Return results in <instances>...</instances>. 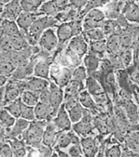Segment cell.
Masks as SVG:
<instances>
[{
	"label": "cell",
	"mask_w": 139,
	"mask_h": 157,
	"mask_svg": "<svg viewBox=\"0 0 139 157\" xmlns=\"http://www.w3.org/2000/svg\"><path fill=\"white\" fill-rule=\"evenodd\" d=\"M58 22V21L56 19V17L43 15V16H40L31 25L29 30L21 31V32L23 34L25 39L27 40L30 46L36 47V45H38V41H39L41 35L47 29L53 28L54 26H56Z\"/></svg>",
	"instance_id": "obj_1"
},
{
	"label": "cell",
	"mask_w": 139,
	"mask_h": 157,
	"mask_svg": "<svg viewBox=\"0 0 139 157\" xmlns=\"http://www.w3.org/2000/svg\"><path fill=\"white\" fill-rule=\"evenodd\" d=\"M47 124L45 121L34 120L32 121L30 127L21 135L22 140L28 146L32 148H38L43 141V135Z\"/></svg>",
	"instance_id": "obj_2"
},
{
	"label": "cell",
	"mask_w": 139,
	"mask_h": 157,
	"mask_svg": "<svg viewBox=\"0 0 139 157\" xmlns=\"http://www.w3.org/2000/svg\"><path fill=\"white\" fill-rule=\"evenodd\" d=\"M73 69L61 66L59 63H51L49 80H52L60 87H66L73 78Z\"/></svg>",
	"instance_id": "obj_3"
},
{
	"label": "cell",
	"mask_w": 139,
	"mask_h": 157,
	"mask_svg": "<svg viewBox=\"0 0 139 157\" xmlns=\"http://www.w3.org/2000/svg\"><path fill=\"white\" fill-rule=\"evenodd\" d=\"M38 47L42 50H46L48 52H52L58 47V38L57 36V33L53 28H48L41 35L39 41H38Z\"/></svg>",
	"instance_id": "obj_4"
},
{
	"label": "cell",
	"mask_w": 139,
	"mask_h": 157,
	"mask_svg": "<svg viewBox=\"0 0 139 157\" xmlns=\"http://www.w3.org/2000/svg\"><path fill=\"white\" fill-rule=\"evenodd\" d=\"M56 33H57V36L58 38V47L57 48L58 50L61 49V47L65 43L69 42L73 36H75L72 21L63 22V23H60L59 25H58Z\"/></svg>",
	"instance_id": "obj_5"
},
{
	"label": "cell",
	"mask_w": 139,
	"mask_h": 157,
	"mask_svg": "<svg viewBox=\"0 0 139 157\" xmlns=\"http://www.w3.org/2000/svg\"><path fill=\"white\" fill-rule=\"evenodd\" d=\"M53 123L58 131H69L72 128V121L70 119L68 111L62 104L58 111L57 112L56 116L53 119Z\"/></svg>",
	"instance_id": "obj_6"
},
{
	"label": "cell",
	"mask_w": 139,
	"mask_h": 157,
	"mask_svg": "<svg viewBox=\"0 0 139 157\" xmlns=\"http://www.w3.org/2000/svg\"><path fill=\"white\" fill-rule=\"evenodd\" d=\"M48 87L50 90V105L53 108L55 114H57V112L58 111L60 106L63 104L64 91H63L62 87L58 86L54 82H50Z\"/></svg>",
	"instance_id": "obj_7"
},
{
	"label": "cell",
	"mask_w": 139,
	"mask_h": 157,
	"mask_svg": "<svg viewBox=\"0 0 139 157\" xmlns=\"http://www.w3.org/2000/svg\"><path fill=\"white\" fill-rule=\"evenodd\" d=\"M67 48H69L74 53H76L80 58L85 57V54L88 52V49H89V46L87 44V41L82 34L79 36H73L71 40L69 41Z\"/></svg>",
	"instance_id": "obj_8"
},
{
	"label": "cell",
	"mask_w": 139,
	"mask_h": 157,
	"mask_svg": "<svg viewBox=\"0 0 139 157\" xmlns=\"http://www.w3.org/2000/svg\"><path fill=\"white\" fill-rule=\"evenodd\" d=\"M22 12L21 0H10L9 2L5 4L2 14L0 15L3 20L16 21L19 15Z\"/></svg>",
	"instance_id": "obj_9"
},
{
	"label": "cell",
	"mask_w": 139,
	"mask_h": 157,
	"mask_svg": "<svg viewBox=\"0 0 139 157\" xmlns=\"http://www.w3.org/2000/svg\"><path fill=\"white\" fill-rule=\"evenodd\" d=\"M44 14L40 11L37 12H24L22 11L16 20V22L21 31H27L31 27V25L36 21L40 16Z\"/></svg>",
	"instance_id": "obj_10"
},
{
	"label": "cell",
	"mask_w": 139,
	"mask_h": 157,
	"mask_svg": "<svg viewBox=\"0 0 139 157\" xmlns=\"http://www.w3.org/2000/svg\"><path fill=\"white\" fill-rule=\"evenodd\" d=\"M49 80L36 77V76H31L27 80H25V90H31L36 93H40L44 89L49 86Z\"/></svg>",
	"instance_id": "obj_11"
},
{
	"label": "cell",
	"mask_w": 139,
	"mask_h": 157,
	"mask_svg": "<svg viewBox=\"0 0 139 157\" xmlns=\"http://www.w3.org/2000/svg\"><path fill=\"white\" fill-rule=\"evenodd\" d=\"M34 113H36V120L39 121H47L56 115L51 105L43 102H38L34 106Z\"/></svg>",
	"instance_id": "obj_12"
},
{
	"label": "cell",
	"mask_w": 139,
	"mask_h": 157,
	"mask_svg": "<svg viewBox=\"0 0 139 157\" xmlns=\"http://www.w3.org/2000/svg\"><path fill=\"white\" fill-rule=\"evenodd\" d=\"M30 121L23 119V118H18L16 120V123L12 128H9L8 130V135L9 139H17L19 136H21L25 130L28 129L30 127Z\"/></svg>",
	"instance_id": "obj_13"
},
{
	"label": "cell",
	"mask_w": 139,
	"mask_h": 157,
	"mask_svg": "<svg viewBox=\"0 0 139 157\" xmlns=\"http://www.w3.org/2000/svg\"><path fill=\"white\" fill-rule=\"evenodd\" d=\"M50 66H51V61L49 60H45V59L37 60L36 65L33 67V76L49 80Z\"/></svg>",
	"instance_id": "obj_14"
},
{
	"label": "cell",
	"mask_w": 139,
	"mask_h": 157,
	"mask_svg": "<svg viewBox=\"0 0 139 157\" xmlns=\"http://www.w3.org/2000/svg\"><path fill=\"white\" fill-rule=\"evenodd\" d=\"M123 16L131 22H139V5L129 1L122 10Z\"/></svg>",
	"instance_id": "obj_15"
},
{
	"label": "cell",
	"mask_w": 139,
	"mask_h": 157,
	"mask_svg": "<svg viewBox=\"0 0 139 157\" xmlns=\"http://www.w3.org/2000/svg\"><path fill=\"white\" fill-rule=\"evenodd\" d=\"M58 132V129L56 128V125L54 124V123L47 124V127H46V129L44 131L42 143L45 144V145H48V146L55 145L56 140H57Z\"/></svg>",
	"instance_id": "obj_16"
},
{
	"label": "cell",
	"mask_w": 139,
	"mask_h": 157,
	"mask_svg": "<svg viewBox=\"0 0 139 157\" xmlns=\"http://www.w3.org/2000/svg\"><path fill=\"white\" fill-rule=\"evenodd\" d=\"M21 32L16 21L2 20L0 23V35L13 36Z\"/></svg>",
	"instance_id": "obj_17"
},
{
	"label": "cell",
	"mask_w": 139,
	"mask_h": 157,
	"mask_svg": "<svg viewBox=\"0 0 139 157\" xmlns=\"http://www.w3.org/2000/svg\"><path fill=\"white\" fill-rule=\"evenodd\" d=\"M82 149L86 157H94L97 152V144L93 138H85L81 140Z\"/></svg>",
	"instance_id": "obj_18"
},
{
	"label": "cell",
	"mask_w": 139,
	"mask_h": 157,
	"mask_svg": "<svg viewBox=\"0 0 139 157\" xmlns=\"http://www.w3.org/2000/svg\"><path fill=\"white\" fill-rule=\"evenodd\" d=\"M20 99L25 105L34 107L39 102V93L31 90H24L21 94Z\"/></svg>",
	"instance_id": "obj_19"
},
{
	"label": "cell",
	"mask_w": 139,
	"mask_h": 157,
	"mask_svg": "<svg viewBox=\"0 0 139 157\" xmlns=\"http://www.w3.org/2000/svg\"><path fill=\"white\" fill-rule=\"evenodd\" d=\"M73 128L74 132L77 134H80L83 136H85L86 134H88L92 130V125L89 123V115H86V118L85 116H84L81 121L73 124Z\"/></svg>",
	"instance_id": "obj_20"
},
{
	"label": "cell",
	"mask_w": 139,
	"mask_h": 157,
	"mask_svg": "<svg viewBox=\"0 0 139 157\" xmlns=\"http://www.w3.org/2000/svg\"><path fill=\"white\" fill-rule=\"evenodd\" d=\"M82 34L85 36V38L86 39V41H90V42L100 41V40L106 39V36L100 27H96V28L88 30L86 32H83Z\"/></svg>",
	"instance_id": "obj_21"
},
{
	"label": "cell",
	"mask_w": 139,
	"mask_h": 157,
	"mask_svg": "<svg viewBox=\"0 0 139 157\" xmlns=\"http://www.w3.org/2000/svg\"><path fill=\"white\" fill-rule=\"evenodd\" d=\"M106 41H107V51H109L111 54L117 53L122 48L120 35L117 33H113L112 35L109 36Z\"/></svg>",
	"instance_id": "obj_22"
},
{
	"label": "cell",
	"mask_w": 139,
	"mask_h": 157,
	"mask_svg": "<svg viewBox=\"0 0 139 157\" xmlns=\"http://www.w3.org/2000/svg\"><path fill=\"white\" fill-rule=\"evenodd\" d=\"M43 4V0H21V10L24 12H37Z\"/></svg>",
	"instance_id": "obj_23"
},
{
	"label": "cell",
	"mask_w": 139,
	"mask_h": 157,
	"mask_svg": "<svg viewBox=\"0 0 139 157\" xmlns=\"http://www.w3.org/2000/svg\"><path fill=\"white\" fill-rule=\"evenodd\" d=\"M39 11L42 12L44 15L51 17H56L59 13V10L54 0H48V1L43 2L42 6L39 9Z\"/></svg>",
	"instance_id": "obj_24"
},
{
	"label": "cell",
	"mask_w": 139,
	"mask_h": 157,
	"mask_svg": "<svg viewBox=\"0 0 139 157\" xmlns=\"http://www.w3.org/2000/svg\"><path fill=\"white\" fill-rule=\"evenodd\" d=\"M17 118H15L12 114H10L5 108L0 111V124L3 128L9 129L12 128L16 123Z\"/></svg>",
	"instance_id": "obj_25"
},
{
	"label": "cell",
	"mask_w": 139,
	"mask_h": 157,
	"mask_svg": "<svg viewBox=\"0 0 139 157\" xmlns=\"http://www.w3.org/2000/svg\"><path fill=\"white\" fill-rule=\"evenodd\" d=\"M98 63H99L98 58L92 53H89L84 57V64L88 73L95 72L98 67Z\"/></svg>",
	"instance_id": "obj_26"
},
{
	"label": "cell",
	"mask_w": 139,
	"mask_h": 157,
	"mask_svg": "<svg viewBox=\"0 0 139 157\" xmlns=\"http://www.w3.org/2000/svg\"><path fill=\"white\" fill-rule=\"evenodd\" d=\"M85 89L84 82L73 80L72 79L68 84V86L65 87L64 93L66 94H74V95H79V93Z\"/></svg>",
	"instance_id": "obj_27"
},
{
	"label": "cell",
	"mask_w": 139,
	"mask_h": 157,
	"mask_svg": "<svg viewBox=\"0 0 139 157\" xmlns=\"http://www.w3.org/2000/svg\"><path fill=\"white\" fill-rule=\"evenodd\" d=\"M22 101H21V99H18L7 105H5V109L10 113L12 114L15 118H21V109H22Z\"/></svg>",
	"instance_id": "obj_28"
},
{
	"label": "cell",
	"mask_w": 139,
	"mask_h": 157,
	"mask_svg": "<svg viewBox=\"0 0 139 157\" xmlns=\"http://www.w3.org/2000/svg\"><path fill=\"white\" fill-rule=\"evenodd\" d=\"M90 53L94 55H103L107 51V41L100 40V41H94L90 42L89 45Z\"/></svg>",
	"instance_id": "obj_29"
},
{
	"label": "cell",
	"mask_w": 139,
	"mask_h": 157,
	"mask_svg": "<svg viewBox=\"0 0 139 157\" xmlns=\"http://www.w3.org/2000/svg\"><path fill=\"white\" fill-rule=\"evenodd\" d=\"M78 99H79V102L80 104L83 106V107H85L87 109H92L94 108L95 106V103H94V101H93V98L91 97V94L86 91V90H83L79 93V96H78Z\"/></svg>",
	"instance_id": "obj_30"
},
{
	"label": "cell",
	"mask_w": 139,
	"mask_h": 157,
	"mask_svg": "<svg viewBox=\"0 0 139 157\" xmlns=\"http://www.w3.org/2000/svg\"><path fill=\"white\" fill-rule=\"evenodd\" d=\"M70 144H72L71 138H70L69 132L67 131H58L57 135V140L56 144L58 149H62V148H67Z\"/></svg>",
	"instance_id": "obj_31"
},
{
	"label": "cell",
	"mask_w": 139,
	"mask_h": 157,
	"mask_svg": "<svg viewBox=\"0 0 139 157\" xmlns=\"http://www.w3.org/2000/svg\"><path fill=\"white\" fill-rule=\"evenodd\" d=\"M122 2L121 1H112L111 3H110L108 5L107 3V7H106V10L105 15L107 18H110L111 20H113L115 18L118 17L119 12H120V4Z\"/></svg>",
	"instance_id": "obj_32"
},
{
	"label": "cell",
	"mask_w": 139,
	"mask_h": 157,
	"mask_svg": "<svg viewBox=\"0 0 139 157\" xmlns=\"http://www.w3.org/2000/svg\"><path fill=\"white\" fill-rule=\"evenodd\" d=\"M70 119H71L72 123L76 124L79 121H81L84 117V109L82 107V105L79 103L78 105L74 106L73 108H72L71 110L68 111Z\"/></svg>",
	"instance_id": "obj_33"
},
{
	"label": "cell",
	"mask_w": 139,
	"mask_h": 157,
	"mask_svg": "<svg viewBox=\"0 0 139 157\" xmlns=\"http://www.w3.org/2000/svg\"><path fill=\"white\" fill-rule=\"evenodd\" d=\"M108 3V0H89L84 10L80 12V17L85 16L88 11L94 9H99L101 7H104Z\"/></svg>",
	"instance_id": "obj_34"
},
{
	"label": "cell",
	"mask_w": 139,
	"mask_h": 157,
	"mask_svg": "<svg viewBox=\"0 0 139 157\" xmlns=\"http://www.w3.org/2000/svg\"><path fill=\"white\" fill-rule=\"evenodd\" d=\"M85 18H88L90 20H93L94 21L101 24L106 19V15H105V12L103 10H101L100 9H94V10H91L90 11H88L85 15Z\"/></svg>",
	"instance_id": "obj_35"
},
{
	"label": "cell",
	"mask_w": 139,
	"mask_h": 157,
	"mask_svg": "<svg viewBox=\"0 0 139 157\" xmlns=\"http://www.w3.org/2000/svg\"><path fill=\"white\" fill-rule=\"evenodd\" d=\"M16 66L10 61H0V75L10 77Z\"/></svg>",
	"instance_id": "obj_36"
},
{
	"label": "cell",
	"mask_w": 139,
	"mask_h": 157,
	"mask_svg": "<svg viewBox=\"0 0 139 157\" xmlns=\"http://www.w3.org/2000/svg\"><path fill=\"white\" fill-rule=\"evenodd\" d=\"M86 86L88 87V92L91 94V96H96L102 93V88L100 85L93 78H88L86 81Z\"/></svg>",
	"instance_id": "obj_37"
},
{
	"label": "cell",
	"mask_w": 139,
	"mask_h": 157,
	"mask_svg": "<svg viewBox=\"0 0 139 157\" xmlns=\"http://www.w3.org/2000/svg\"><path fill=\"white\" fill-rule=\"evenodd\" d=\"M23 103V102H22ZM21 118L26 119L28 121H34L36 120V113H34V107L25 105L24 103L22 104V109H21Z\"/></svg>",
	"instance_id": "obj_38"
},
{
	"label": "cell",
	"mask_w": 139,
	"mask_h": 157,
	"mask_svg": "<svg viewBox=\"0 0 139 157\" xmlns=\"http://www.w3.org/2000/svg\"><path fill=\"white\" fill-rule=\"evenodd\" d=\"M100 28L102 29L106 36H109L115 33V24L112 20H105L101 23Z\"/></svg>",
	"instance_id": "obj_39"
},
{
	"label": "cell",
	"mask_w": 139,
	"mask_h": 157,
	"mask_svg": "<svg viewBox=\"0 0 139 157\" xmlns=\"http://www.w3.org/2000/svg\"><path fill=\"white\" fill-rule=\"evenodd\" d=\"M120 40H121V46L122 48H128L133 41L132 33L128 32V31H123L122 34H120Z\"/></svg>",
	"instance_id": "obj_40"
},
{
	"label": "cell",
	"mask_w": 139,
	"mask_h": 157,
	"mask_svg": "<svg viewBox=\"0 0 139 157\" xmlns=\"http://www.w3.org/2000/svg\"><path fill=\"white\" fill-rule=\"evenodd\" d=\"M86 76H87V71H86L85 67V66H78L73 70L72 79L84 82L86 79Z\"/></svg>",
	"instance_id": "obj_41"
},
{
	"label": "cell",
	"mask_w": 139,
	"mask_h": 157,
	"mask_svg": "<svg viewBox=\"0 0 139 157\" xmlns=\"http://www.w3.org/2000/svg\"><path fill=\"white\" fill-rule=\"evenodd\" d=\"M0 155L2 157H14V151L9 142L0 144Z\"/></svg>",
	"instance_id": "obj_42"
},
{
	"label": "cell",
	"mask_w": 139,
	"mask_h": 157,
	"mask_svg": "<svg viewBox=\"0 0 139 157\" xmlns=\"http://www.w3.org/2000/svg\"><path fill=\"white\" fill-rule=\"evenodd\" d=\"M132 59H133V53H132V50L129 49V48H125L122 54H121V60L122 62V64L124 66H128L131 61H132Z\"/></svg>",
	"instance_id": "obj_43"
},
{
	"label": "cell",
	"mask_w": 139,
	"mask_h": 157,
	"mask_svg": "<svg viewBox=\"0 0 139 157\" xmlns=\"http://www.w3.org/2000/svg\"><path fill=\"white\" fill-rule=\"evenodd\" d=\"M38 151L40 152L42 157H50L54 152H53V149L52 146H48V145H45V144H41L38 148H37Z\"/></svg>",
	"instance_id": "obj_44"
},
{
	"label": "cell",
	"mask_w": 139,
	"mask_h": 157,
	"mask_svg": "<svg viewBox=\"0 0 139 157\" xmlns=\"http://www.w3.org/2000/svg\"><path fill=\"white\" fill-rule=\"evenodd\" d=\"M39 102L50 104V90L49 87H47L39 93Z\"/></svg>",
	"instance_id": "obj_45"
},
{
	"label": "cell",
	"mask_w": 139,
	"mask_h": 157,
	"mask_svg": "<svg viewBox=\"0 0 139 157\" xmlns=\"http://www.w3.org/2000/svg\"><path fill=\"white\" fill-rule=\"evenodd\" d=\"M106 157H122V151L119 146L114 145L106 151Z\"/></svg>",
	"instance_id": "obj_46"
},
{
	"label": "cell",
	"mask_w": 139,
	"mask_h": 157,
	"mask_svg": "<svg viewBox=\"0 0 139 157\" xmlns=\"http://www.w3.org/2000/svg\"><path fill=\"white\" fill-rule=\"evenodd\" d=\"M82 151L83 149L81 148L79 143L73 144V146L69 149V155L70 157H80L82 154Z\"/></svg>",
	"instance_id": "obj_47"
},
{
	"label": "cell",
	"mask_w": 139,
	"mask_h": 157,
	"mask_svg": "<svg viewBox=\"0 0 139 157\" xmlns=\"http://www.w3.org/2000/svg\"><path fill=\"white\" fill-rule=\"evenodd\" d=\"M95 124L96 127L98 128L99 132L101 133H106L108 131V127H107V124L104 122L101 119H96L95 120Z\"/></svg>",
	"instance_id": "obj_48"
},
{
	"label": "cell",
	"mask_w": 139,
	"mask_h": 157,
	"mask_svg": "<svg viewBox=\"0 0 139 157\" xmlns=\"http://www.w3.org/2000/svg\"><path fill=\"white\" fill-rule=\"evenodd\" d=\"M9 77L8 76H3V75H0V87L5 86L9 81Z\"/></svg>",
	"instance_id": "obj_49"
},
{
	"label": "cell",
	"mask_w": 139,
	"mask_h": 157,
	"mask_svg": "<svg viewBox=\"0 0 139 157\" xmlns=\"http://www.w3.org/2000/svg\"><path fill=\"white\" fill-rule=\"evenodd\" d=\"M4 94H5V86H2L0 87V102H4Z\"/></svg>",
	"instance_id": "obj_50"
},
{
	"label": "cell",
	"mask_w": 139,
	"mask_h": 157,
	"mask_svg": "<svg viewBox=\"0 0 139 157\" xmlns=\"http://www.w3.org/2000/svg\"><path fill=\"white\" fill-rule=\"evenodd\" d=\"M58 157H70V155H67L64 151H58Z\"/></svg>",
	"instance_id": "obj_51"
},
{
	"label": "cell",
	"mask_w": 139,
	"mask_h": 157,
	"mask_svg": "<svg viewBox=\"0 0 139 157\" xmlns=\"http://www.w3.org/2000/svg\"><path fill=\"white\" fill-rule=\"evenodd\" d=\"M1 1H2L4 4H7L8 2H9V1H10V0H1Z\"/></svg>",
	"instance_id": "obj_52"
},
{
	"label": "cell",
	"mask_w": 139,
	"mask_h": 157,
	"mask_svg": "<svg viewBox=\"0 0 139 157\" xmlns=\"http://www.w3.org/2000/svg\"><path fill=\"white\" fill-rule=\"evenodd\" d=\"M50 157H58V154H57V153H53Z\"/></svg>",
	"instance_id": "obj_53"
},
{
	"label": "cell",
	"mask_w": 139,
	"mask_h": 157,
	"mask_svg": "<svg viewBox=\"0 0 139 157\" xmlns=\"http://www.w3.org/2000/svg\"><path fill=\"white\" fill-rule=\"evenodd\" d=\"M112 1H121V0H112Z\"/></svg>",
	"instance_id": "obj_54"
},
{
	"label": "cell",
	"mask_w": 139,
	"mask_h": 157,
	"mask_svg": "<svg viewBox=\"0 0 139 157\" xmlns=\"http://www.w3.org/2000/svg\"><path fill=\"white\" fill-rule=\"evenodd\" d=\"M135 1H137V2H139V0H135Z\"/></svg>",
	"instance_id": "obj_55"
},
{
	"label": "cell",
	"mask_w": 139,
	"mask_h": 157,
	"mask_svg": "<svg viewBox=\"0 0 139 157\" xmlns=\"http://www.w3.org/2000/svg\"><path fill=\"white\" fill-rule=\"evenodd\" d=\"M0 157H2V156H1V155H0Z\"/></svg>",
	"instance_id": "obj_56"
},
{
	"label": "cell",
	"mask_w": 139,
	"mask_h": 157,
	"mask_svg": "<svg viewBox=\"0 0 139 157\" xmlns=\"http://www.w3.org/2000/svg\"><path fill=\"white\" fill-rule=\"evenodd\" d=\"M23 157H26V156H23Z\"/></svg>",
	"instance_id": "obj_57"
}]
</instances>
